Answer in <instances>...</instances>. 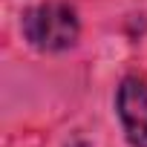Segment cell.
Wrapping results in <instances>:
<instances>
[{
	"label": "cell",
	"instance_id": "obj_1",
	"mask_svg": "<svg viewBox=\"0 0 147 147\" xmlns=\"http://www.w3.org/2000/svg\"><path fill=\"white\" fill-rule=\"evenodd\" d=\"M78 15L69 3L52 0V3H40L26 12L23 18V35L32 46L43 52H61L69 49L78 40Z\"/></svg>",
	"mask_w": 147,
	"mask_h": 147
},
{
	"label": "cell",
	"instance_id": "obj_2",
	"mask_svg": "<svg viewBox=\"0 0 147 147\" xmlns=\"http://www.w3.org/2000/svg\"><path fill=\"white\" fill-rule=\"evenodd\" d=\"M115 107L130 147H147V81L124 78L118 87Z\"/></svg>",
	"mask_w": 147,
	"mask_h": 147
}]
</instances>
